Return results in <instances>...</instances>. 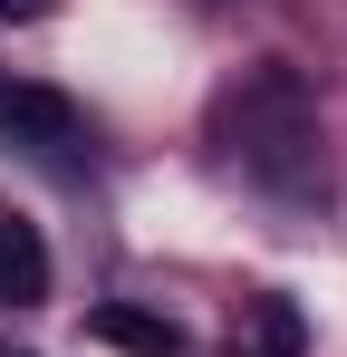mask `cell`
I'll return each mask as SVG.
<instances>
[{
	"label": "cell",
	"instance_id": "cell-1",
	"mask_svg": "<svg viewBox=\"0 0 347 357\" xmlns=\"http://www.w3.org/2000/svg\"><path fill=\"white\" fill-rule=\"evenodd\" d=\"M231 135H241L231 155H241L251 174H270V183H299V165H309V135H318V126H309V97H299V77H289V68H270V77H261V87L241 97Z\"/></svg>",
	"mask_w": 347,
	"mask_h": 357
},
{
	"label": "cell",
	"instance_id": "cell-2",
	"mask_svg": "<svg viewBox=\"0 0 347 357\" xmlns=\"http://www.w3.org/2000/svg\"><path fill=\"white\" fill-rule=\"evenodd\" d=\"M0 135L29 145V155H49V165H68V155L87 145V116H77L58 87H39V77H0Z\"/></svg>",
	"mask_w": 347,
	"mask_h": 357
},
{
	"label": "cell",
	"instance_id": "cell-3",
	"mask_svg": "<svg viewBox=\"0 0 347 357\" xmlns=\"http://www.w3.org/2000/svg\"><path fill=\"white\" fill-rule=\"evenodd\" d=\"M49 299V241H39V222H0V309H39Z\"/></svg>",
	"mask_w": 347,
	"mask_h": 357
},
{
	"label": "cell",
	"instance_id": "cell-4",
	"mask_svg": "<svg viewBox=\"0 0 347 357\" xmlns=\"http://www.w3.org/2000/svg\"><path fill=\"white\" fill-rule=\"evenodd\" d=\"M87 328H97L107 348H135V357H183V348H193V338H183L174 319H155V309H125V299H107V309H97Z\"/></svg>",
	"mask_w": 347,
	"mask_h": 357
},
{
	"label": "cell",
	"instance_id": "cell-5",
	"mask_svg": "<svg viewBox=\"0 0 347 357\" xmlns=\"http://www.w3.org/2000/svg\"><path fill=\"white\" fill-rule=\"evenodd\" d=\"M261 348H270V357H299V309H289V299L261 309Z\"/></svg>",
	"mask_w": 347,
	"mask_h": 357
},
{
	"label": "cell",
	"instance_id": "cell-6",
	"mask_svg": "<svg viewBox=\"0 0 347 357\" xmlns=\"http://www.w3.org/2000/svg\"><path fill=\"white\" fill-rule=\"evenodd\" d=\"M39 10H49V0H0V20H39Z\"/></svg>",
	"mask_w": 347,
	"mask_h": 357
}]
</instances>
